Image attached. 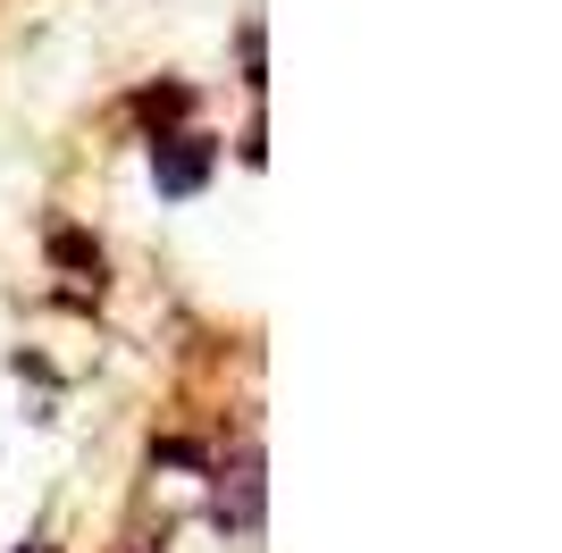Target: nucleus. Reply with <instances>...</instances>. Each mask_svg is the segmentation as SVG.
Returning a JSON list of instances; mask_svg holds the SVG:
<instances>
[{"label": "nucleus", "instance_id": "obj_1", "mask_svg": "<svg viewBox=\"0 0 562 553\" xmlns=\"http://www.w3.org/2000/svg\"><path fill=\"white\" fill-rule=\"evenodd\" d=\"M211 177V143H160V193H193V184Z\"/></svg>", "mask_w": 562, "mask_h": 553}]
</instances>
